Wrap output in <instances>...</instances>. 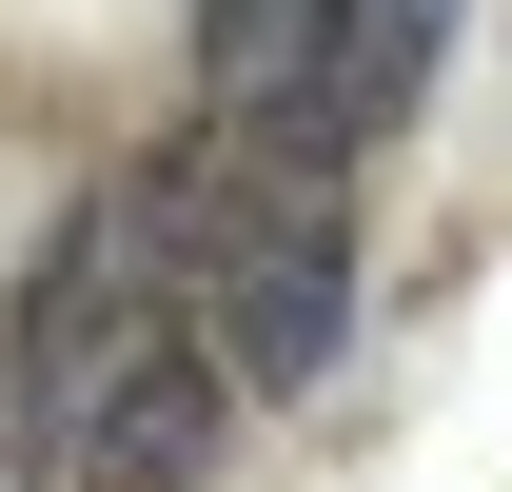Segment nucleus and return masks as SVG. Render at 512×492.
<instances>
[{"label": "nucleus", "mask_w": 512, "mask_h": 492, "mask_svg": "<svg viewBox=\"0 0 512 492\" xmlns=\"http://www.w3.org/2000/svg\"><path fill=\"white\" fill-rule=\"evenodd\" d=\"M217 453H237V374L178 315L138 178H99L40 237L20 335H0V492H197Z\"/></svg>", "instance_id": "1"}, {"label": "nucleus", "mask_w": 512, "mask_h": 492, "mask_svg": "<svg viewBox=\"0 0 512 492\" xmlns=\"http://www.w3.org/2000/svg\"><path fill=\"white\" fill-rule=\"evenodd\" d=\"M138 217H158L178 315L217 335L237 394H316V374L355 355V217H335V178L237 158V138H158V158H138Z\"/></svg>", "instance_id": "2"}, {"label": "nucleus", "mask_w": 512, "mask_h": 492, "mask_svg": "<svg viewBox=\"0 0 512 492\" xmlns=\"http://www.w3.org/2000/svg\"><path fill=\"white\" fill-rule=\"evenodd\" d=\"M335 40L355 0H197V138L335 178Z\"/></svg>", "instance_id": "3"}, {"label": "nucleus", "mask_w": 512, "mask_h": 492, "mask_svg": "<svg viewBox=\"0 0 512 492\" xmlns=\"http://www.w3.org/2000/svg\"><path fill=\"white\" fill-rule=\"evenodd\" d=\"M434 40H453V0H355V40H335V178L434 99Z\"/></svg>", "instance_id": "4"}]
</instances>
